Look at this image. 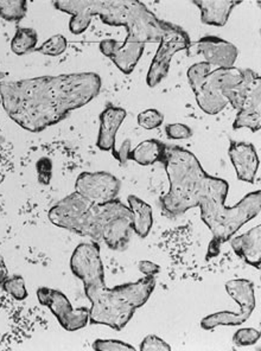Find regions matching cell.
<instances>
[{
  "label": "cell",
  "instance_id": "6",
  "mask_svg": "<svg viewBox=\"0 0 261 351\" xmlns=\"http://www.w3.org/2000/svg\"><path fill=\"white\" fill-rule=\"evenodd\" d=\"M244 69L235 66L217 68L212 71L207 62L195 63L188 69V79L199 110L206 114L215 115L228 105L223 94L244 81Z\"/></svg>",
  "mask_w": 261,
  "mask_h": 351
},
{
  "label": "cell",
  "instance_id": "28",
  "mask_svg": "<svg viewBox=\"0 0 261 351\" xmlns=\"http://www.w3.org/2000/svg\"><path fill=\"white\" fill-rule=\"evenodd\" d=\"M37 172H38V180L43 185H48L51 180L53 173V164L50 159L42 158L37 162Z\"/></svg>",
  "mask_w": 261,
  "mask_h": 351
},
{
  "label": "cell",
  "instance_id": "19",
  "mask_svg": "<svg viewBox=\"0 0 261 351\" xmlns=\"http://www.w3.org/2000/svg\"><path fill=\"white\" fill-rule=\"evenodd\" d=\"M244 81L239 86H236V87L230 89V90L223 94L225 99L228 101V104L232 105L234 110H240V107H241L243 102H244L245 97L247 95L248 89H249L251 84H252L253 80L256 79L258 76L257 73L253 71L252 69H244Z\"/></svg>",
  "mask_w": 261,
  "mask_h": 351
},
{
  "label": "cell",
  "instance_id": "31",
  "mask_svg": "<svg viewBox=\"0 0 261 351\" xmlns=\"http://www.w3.org/2000/svg\"><path fill=\"white\" fill-rule=\"evenodd\" d=\"M5 76H6L5 73H0V105H1V84H3V79Z\"/></svg>",
  "mask_w": 261,
  "mask_h": 351
},
{
  "label": "cell",
  "instance_id": "1",
  "mask_svg": "<svg viewBox=\"0 0 261 351\" xmlns=\"http://www.w3.org/2000/svg\"><path fill=\"white\" fill-rule=\"evenodd\" d=\"M160 162L170 182L168 193L160 197L163 211L169 216H178L191 208H201V219L212 234L207 259L216 256L225 242L260 214V190L248 193L236 206H227L229 184L204 171L190 151L164 144Z\"/></svg>",
  "mask_w": 261,
  "mask_h": 351
},
{
  "label": "cell",
  "instance_id": "17",
  "mask_svg": "<svg viewBox=\"0 0 261 351\" xmlns=\"http://www.w3.org/2000/svg\"><path fill=\"white\" fill-rule=\"evenodd\" d=\"M164 143L156 139H150L140 143L129 152V159L138 162L139 165L147 167L160 162L163 157Z\"/></svg>",
  "mask_w": 261,
  "mask_h": 351
},
{
  "label": "cell",
  "instance_id": "25",
  "mask_svg": "<svg viewBox=\"0 0 261 351\" xmlns=\"http://www.w3.org/2000/svg\"><path fill=\"white\" fill-rule=\"evenodd\" d=\"M94 350L98 351H134L131 344L116 339H97L93 343Z\"/></svg>",
  "mask_w": 261,
  "mask_h": 351
},
{
  "label": "cell",
  "instance_id": "7",
  "mask_svg": "<svg viewBox=\"0 0 261 351\" xmlns=\"http://www.w3.org/2000/svg\"><path fill=\"white\" fill-rule=\"evenodd\" d=\"M190 37L186 31L170 23V27L164 34L155 58L151 63L147 76V86L151 88L158 86L168 76L173 55L181 50L190 48Z\"/></svg>",
  "mask_w": 261,
  "mask_h": 351
},
{
  "label": "cell",
  "instance_id": "2",
  "mask_svg": "<svg viewBox=\"0 0 261 351\" xmlns=\"http://www.w3.org/2000/svg\"><path fill=\"white\" fill-rule=\"evenodd\" d=\"M101 77L95 73L58 76L1 84V105L14 123L25 131L38 133L62 121L98 97Z\"/></svg>",
  "mask_w": 261,
  "mask_h": 351
},
{
  "label": "cell",
  "instance_id": "8",
  "mask_svg": "<svg viewBox=\"0 0 261 351\" xmlns=\"http://www.w3.org/2000/svg\"><path fill=\"white\" fill-rule=\"evenodd\" d=\"M37 298L43 306H47L56 317L58 323L66 331L84 329L89 322V308H74L69 299L61 291L49 287H40L37 291Z\"/></svg>",
  "mask_w": 261,
  "mask_h": 351
},
{
  "label": "cell",
  "instance_id": "26",
  "mask_svg": "<svg viewBox=\"0 0 261 351\" xmlns=\"http://www.w3.org/2000/svg\"><path fill=\"white\" fill-rule=\"evenodd\" d=\"M139 349L142 351H170L171 347L158 336L150 335L142 341Z\"/></svg>",
  "mask_w": 261,
  "mask_h": 351
},
{
  "label": "cell",
  "instance_id": "29",
  "mask_svg": "<svg viewBox=\"0 0 261 351\" xmlns=\"http://www.w3.org/2000/svg\"><path fill=\"white\" fill-rule=\"evenodd\" d=\"M139 269L140 272L144 273L147 277H155L156 274H158L160 267L155 263L151 261H140L139 263Z\"/></svg>",
  "mask_w": 261,
  "mask_h": 351
},
{
  "label": "cell",
  "instance_id": "5",
  "mask_svg": "<svg viewBox=\"0 0 261 351\" xmlns=\"http://www.w3.org/2000/svg\"><path fill=\"white\" fill-rule=\"evenodd\" d=\"M127 36L123 44L114 40H102L100 51L118 66L121 73H132L144 53L147 43H160L170 23L160 21L145 4L134 0L129 18L124 24Z\"/></svg>",
  "mask_w": 261,
  "mask_h": 351
},
{
  "label": "cell",
  "instance_id": "30",
  "mask_svg": "<svg viewBox=\"0 0 261 351\" xmlns=\"http://www.w3.org/2000/svg\"><path fill=\"white\" fill-rule=\"evenodd\" d=\"M8 278V268L5 266L4 260L0 255V284Z\"/></svg>",
  "mask_w": 261,
  "mask_h": 351
},
{
  "label": "cell",
  "instance_id": "3",
  "mask_svg": "<svg viewBox=\"0 0 261 351\" xmlns=\"http://www.w3.org/2000/svg\"><path fill=\"white\" fill-rule=\"evenodd\" d=\"M71 269L82 281L84 294L92 304L90 324L106 325L115 331L124 329L136 310L147 303L155 291V277L142 278L136 282L108 289L100 247L95 242L76 247L71 258Z\"/></svg>",
  "mask_w": 261,
  "mask_h": 351
},
{
  "label": "cell",
  "instance_id": "12",
  "mask_svg": "<svg viewBox=\"0 0 261 351\" xmlns=\"http://www.w3.org/2000/svg\"><path fill=\"white\" fill-rule=\"evenodd\" d=\"M234 130L248 128L252 132L260 131L261 128V79L258 75L253 80L251 87L248 89L247 95L245 97L243 105L236 114Z\"/></svg>",
  "mask_w": 261,
  "mask_h": 351
},
{
  "label": "cell",
  "instance_id": "10",
  "mask_svg": "<svg viewBox=\"0 0 261 351\" xmlns=\"http://www.w3.org/2000/svg\"><path fill=\"white\" fill-rule=\"evenodd\" d=\"M228 154L238 178L253 184L260 165L256 147L246 141H230Z\"/></svg>",
  "mask_w": 261,
  "mask_h": 351
},
{
  "label": "cell",
  "instance_id": "15",
  "mask_svg": "<svg viewBox=\"0 0 261 351\" xmlns=\"http://www.w3.org/2000/svg\"><path fill=\"white\" fill-rule=\"evenodd\" d=\"M192 3L201 11V22L212 27H225L232 11L241 4L235 0H195Z\"/></svg>",
  "mask_w": 261,
  "mask_h": 351
},
{
  "label": "cell",
  "instance_id": "21",
  "mask_svg": "<svg viewBox=\"0 0 261 351\" xmlns=\"http://www.w3.org/2000/svg\"><path fill=\"white\" fill-rule=\"evenodd\" d=\"M68 40L63 35H55L50 37L49 40H45V43L40 45V48L36 49L37 53L48 55V56H60L66 50Z\"/></svg>",
  "mask_w": 261,
  "mask_h": 351
},
{
  "label": "cell",
  "instance_id": "24",
  "mask_svg": "<svg viewBox=\"0 0 261 351\" xmlns=\"http://www.w3.org/2000/svg\"><path fill=\"white\" fill-rule=\"evenodd\" d=\"M259 339H260V331L252 329V328H247V329L238 330L233 337V342L238 347H251V346L257 344Z\"/></svg>",
  "mask_w": 261,
  "mask_h": 351
},
{
  "label": "cell",
  "instance_id": "13",
  "mask_svg": "<svg viewBox=\"0 0 261 351\" xmlns=\"http://www.w3.org/2000/svg\"><path fill=\"white\" fill-rule=\"evenodd\" d=\"M126 110L121 107L108 106L100 114V131L97 146L101 151H112L115 147V136L126 118Z\"/></svg>",
  "mask_w": 261,
  "mask_h": 351
},
{
  "label": "cell",
  "instance_id": "27",
  "mask_svg": "<svg viewBox=\"0 0 261 351\" xmlns=\"http://www.w3.org/2000/svg\"><path fill=\"white\" fill-rule=\"evenodd\" d=\"M165 132L170 139H189L192 136L191 128L183 123H170Z\"/></svg>",
  "mask_w": 261,
  "mask_h": 351
},
{
  "label": "cell",
  "instance_id": "14",
  "mask_svg": "<svg viewBox=\"0 0 261 351\" xmlns=\"http://www.w3.org/2000/svg\"><path fill=\"white\" fill-rule=\"evenodd\" d=\"M230 245L235 254L253 267L260 269L261 226L248 230L247 233L230 239Z\"/></svg>",
  "mask_w": 261,
  "mask_h": 351
},
{
  "label": "cell",
  "instance_id": "9",
  "mask_svg": "<svg viewBox=\"0 0 261 351\" xmlns=\"http://www.w3.org/2000/svg\"><path fill=\"white\" fill-rule=\"evenodd\" d=\"M121 182L115 176L105 171L82 172L76 178L75 191L89 202L102 204L118 196Z\"/></svg>",
  "mask_w": 261,
  "mask_h": 351
},
{
  "label": "cell",
  "instance_id": "20",
  "mask_svg": "<svg viewBox=\"0 0 261 351\" xmlns=\"http://www.w3.org/2000/svg\"><path fill=\"white\" fill-rule=\"evenodd\" d=\"M27 12L25 0H0V17L8 22H19Z\"/></svg>",
  "mask_w": 261,
  "mask_h": 351
},
{
  "label": "cell",
  "instance_id": "16",
  "mask_svg": "<svg viewBox=\"0 0 261 351\" xmlns=\"http://www.w3.org/2000/svg\"><path fill=\"white\" fill-rule=\"evenodd\" d=\"M127 202L129 210L132 213L133 232L139 237H147L153 226L152 206L134 195L127 197Z\"/></svg>",
  "mask_w": 261,
  "mask_h": 351
},
{
  "label": "cell",
  "instance_id": "23",
  "mask_svg": "<svg viewBox=\"0 0 261 351\" xmlns=\"http://www.w3.org/2000/svg\"><path fill=\"white\" fill-rule=\"evenodd\" d=\"M164 121V117L160 110H144L138 115V123L139 126L145 130H155L162 126Z\"/></svg>",
  "mask_w": 261,
  "mask_h": 351
},
{
  "label": "cell",
  "instance_id": "4",
  "mask_svg": "<svg viewBox=\"0 0 261 351\" xmlns=\"http://www.w3.org/2000/svg\"><path fill=\"white\" fill-rule=\"evenodd\" d=\"M48 219L56 227L105 242L115 252L126 250L133 234L132 213L116 198L97 204L75 191L55 204Z\"/></svg>",
  "mask_w": 261,
  "mask_h": 351
},
{
  "label": "cell",
  "instance_id": "18",
  "mask_svg": "<svg viewBox=\"0 0 261 351\" xmlns=\"http://www.w3.org/2000/svg\"><path fill=\"white\" fill-rule=\"evenodd\" d=\"M38 42V36L30 27H18L14 40L11 42V50L18 56L35 51Z\"/></svg>",
  "mask_w": 261,
  "mask_h": 351
},
{
  "label": "cell",
  "instance_id": "11",
  "mask_svg": "<svg viewBox=\"0 0 261 351\" xmlns=\"http://www.w3.org/2000/svg\"><path fill=\"white\" fill-rule=\"evenodd\" d=\"M199 53L203 55L206 62L219 68L234 66L239 51L234 44L215 36H206L196 44Z\"/></svg>",
  "mask_w": 261,
  "mask_h": 351
},
{
  "label": "cell",
  "instance_id": "22",
  "mask_svg": "<svg viewBox=\"0 0 261 351\" xmlns=\"http://www.w3.org/2000/svg\"><path fill=\"white\" fill-rule=\"evenodd\" d=\"M3 290L12 295L16 300H24L27 298V291L25 289V281L21 276L8 277L3 282Z\"/></svg>",
  "mask_w": 261,
  "mask_h": 351
}]
</instances>
